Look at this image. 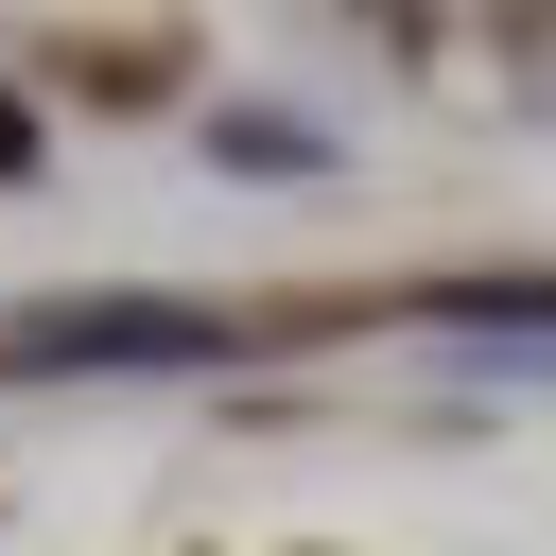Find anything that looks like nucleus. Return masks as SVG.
Instances as JSON below:
<instances>
[{
    "instance_id": "1",
    "label": "nucleus",
    "mask_w": 556,
    "mask_h": 556,
    "mask_svg": "<svg viewBox=\"0 0 556 556\" xmlns=\"http://www.w3.org/2000/svg\"><path fill=\"white\" fill-rule=\"evenodd\" d=\"M226 313H174V295H70L17 330V365H208Z\"/></svg>"
},
{
    "instance_id": "2",
    "label": "nucleus",
    "mask_w": 556,
    "mask_h": 556,
    "mask_svg": "<svg viewBox=\"0 0 556 556\" xmlns=\"http://www.w3.org/2000/svg\"><path fill=\"white\" fill-rule=\"evenodd\" d=\"M17 156H35V122H17V104H0V174H17Z\"/></svg>"
}]
</instances>
